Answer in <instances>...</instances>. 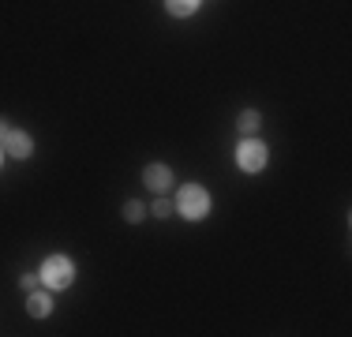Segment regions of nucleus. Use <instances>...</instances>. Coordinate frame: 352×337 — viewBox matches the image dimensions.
I'll use <instances>...</instances> for the list:
<instances>
[{
  "instance_id": "f257e3e1",
  "label": "nucleus",
  "mask_w": 352,
  "mask_h": 337,
  "mask_svg": "<svg viewBox=\"0 0 352 337\" xmlns=\"http://www.w3.org/2000/svg\"><path fill=\"white\" fill-rule=\"evenodd\" d=\"M173 206H176V214L188 217V221H203V217H210L214 199H210V191H206L203 184H184V188L176 191Z\"/></svg>"
},
{
  "instance_id": "f03ea898",
  "label": "nucleus",
  "mask_w": 352,
  "mask_h": 337,
  "mask_svg": "<svg viewBox=\"0 0 352 337\" xmlns=\"http://www.w3.org/2000/svg\"><path fill=\"white\" fill-rule=\"evenodd\" d=\"M38 277H41V285H45V289L60 292V289H68V285L75 281V263H72L68 255H49L45 263H41Z\"/></svg>"
},
{
  "instance_id": "7ed1b4c3",
  "label": "nucleus",
  "mask_w": 352,
  "mask_h": 337,
  "mask_svg": "<svg viewBox=\"0 0 352 337\" xmlns=\"http://www.w3.org/2000/svg\"><path fill=\"white\" fill-rule=\"evenodd\" d=\"M266 162H270V150H266L263 139H255V135L240 139V146H236V165H240V173H263Z\"/></svg>"
},
{
  "instance_id": "20e7f679",
  "label": "nucleus",
  "mask_w": 352,
  "mask_h": 337,
  "mask_svg": "<svg viewBox=\"0 0 352 337\" xmlns=\"http://www.w3.org/2000/svg\"><path fill=\"white\" fill-rule=\"evenodd\" d=\"M173 168L165 165V162H150L146 168H142V184H146L150 191H154V195H165V191L173 188Z\"/></svg>"
},
{
  "instance_id": "39448f33",
  "label": "nucleus",
  "mask_w": 352,
  "mask_h": 337,
  "mask_svg": "<svg viewBox=\"0 0 352 337\" xmlns=\"http://www.w3.org/2000/svg\"><path fill=\"white\" fill-rule=\"evenodd\" d=\"M0 146H4V154H8V157H15V162H27V157L34 154V139H30L27 131H19V128L8 131V139L0 142Z\"/></svg>"
},
{
  "instance_id": "423d86ee",
  "label": "nucleus",
  "mask_w": 352,
  "mask_h": 337,
  "mask_svg": "<svg viewBox=\"0 0 352 337\" xmlns=\"http://www.w3.org/2000/svg\"><path fill=\"white\" fill-rule=\"evenodd\" d=\"M27 315H30V318H49V315H53V300H49V292H34V289H30V296H27Z\"/></svg>"
},
{
  "instance_id": "0eeeda50",
  "label": "nucleus",
  "mask_w": 352,
  "mask_h": 337,
  "mask_svg": "<svg viewBox=\"0 0 352 337\" xmlns=\"http://www.w3.org/2000/svg\"><path fill=\"white\" fill-rule=\"evenodd\" d=\"M199 4H203V0H165V12L176 15V19H188V15L199 12Z\"/></svg>"
},
{
  "instance_id": "6e6552de",
  "label": "nucleus",
  "mask_w": 352,
  "mask_h": 337,
  "mask_svg": "<svg viewBox=\"0 0 352 337\" xmlns=\"http://www.w3.org/2000/svg\"><path fill=\"white\" fill-rule=\"evenodd\" d=\"M236 128H240V135H255L258 128H263V113H258V109H244L240 120H236Z\"/></svg>"
},
{
  "instance_id": "1a4fd4ad",
  "label": "nucleus",
  "mask_w": 352,
  "mask_h": 337,
  "mask_svg": "<svg viewBox=\"0 0 352 337\" xmlns=\"http://www.w3.org/2000/svg\"><path fill=\"white\" fill-rule=\"evenodd\" d=\"M146 214H150V206L142 199H128V202H124V221L139 225V221H146Z\"/></svg>"
},
{
  "instance_id": "9d476101",
  "label": "nucleus",
  "mask_w": 352,
  "mask_h": 337,
  "mask_svg": "<svg viewBox=\"0 0 352 337\" xmlns=\"http://www.w3.org/2000/svg\"><path fill=\"white\" fill-rule=\"evenodd\" d=\"M150 214H154V217H162V221H165V217H173V214H176V206H173V202L165 199V195H157V202L150 206Z\"/></svg>"
},
{
  "instance_id": "9b49d317",
  "label": "nucleus",
  "mask_w": 352,
  "mask_h": 337,
  "mask_svg": "<svg viewBox=\"0 0 352 337\" xmlns=\"http://www.w3.org/2000/svg\"><path fill=\"white\" fill-rule=\"evenodd\" d=\"M34 281H38L34 274H23V277H19V289H27V292H30V289H34Z\"/></svg>"
},
{
  "instance_id": "f8f14e48",
  "label": "nucleus",
  "mask_w": 352,
  "mask_h": 337,
  "mask_svg": "<svg viewBox=\"0 0 352 337\" xmlns=\"http://www.w3.org/2000/svg\"><path fill=\"white\" fill-rule=\"evenodd\" d=\"M8 131H12V128H8V120H4V116H0V142L8 139Z\"/></svg>"
},
{
  "instance_id": "ddd939ff",
  "label": "nucleus",
  "mask_w": 352,
  "mask_h": 337,
  "mask_svg": "<svg viewBox=\"0 0 352 337\" xmlns=\"http://www.w3.org/2000/svg\"><path fill=\"white\" fill-rule=\"evenodd\" d=\"M0 162H4V146H0Z\"/></svg>"
}]
</instances>
